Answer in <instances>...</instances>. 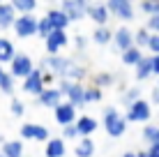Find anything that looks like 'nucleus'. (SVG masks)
I'll use <instances>...</instances> for the list:
<instances>
[{"label": "nucleus", "instance_id": "obj_1", "mask_svg": "<svg viewBox=\"0 0 159 157\" xmlns=\"http://www.w3.org/2000/svg\"><path fill=\"white\" fill-rule=\"evenodd\" d=\"M102 125H104V129H106V134L111 139H120L127 132L129 122L125 120V113L118 111V106H106L102 111Z\"/></svg>", "mask_w": 159, "mask_h": 157}, {"label": "nucleus", "instance_id": "obj_2", "mask_svg": "<svg viewBox=\"0 0 159 157\" xmlns=\"http://www.w3.org/2000/svg\"><path fill=\"white\" fill-rule=\"evenodd\" d=\"M37 69V65H35V60L28 56V53H19L16 51V56H14V60L9 62V74H12L14 79H28L32 72Z\"/></svg>", "mask_w": 159, "mask_h": 157}, {"label": "nucleus", "instance_id": "obj_3", "mask_svg": "<svg viewBox=\"0 0 159 157\" xmlns=\"http://www.w3.org/2000/svg\"><path fill=\"white\" fill-rule=\"evenodd\" d=\"M60 81H72V83H83V79H88V72L81 62H76L74 58H65L62 69L58 72Z\"/></svg>", "mask_w": 159, "mask_h": 157}, {"label": "nucleus", "instance_id": "obj_4", "mask_svg": "<svg viewBox=\"0 0 159 157\" xmlns=\"http://www.w3.org/2000/svg\"><path fill=\"white\" fill-rule=\"evenodd\" d=\"M150 118H152V104L148 99H143V97H141L139 102H134V104L125 111V120L127 122H143V125H148Z\"/></svg>", "mask_w": 159, "mask_h": 157}, {"label": "nucleus", "instance_id": "obj_5", "mask_svg": "<svg viewBox=\"0 0 159 157\" xmlns=\"http://www.w3.org/2000/svg\"><path fill=\"white\" fill-rule=\"evenodd\" d=\"M106 9L108 14L113 16V19L118 21H131L134 19V2H129V0H106Z\"/></svg>", "mask_w": 159, "mask_h": 157}, {"label": "nucleus", "instance_id": "obj_6", "mask_svg": "<svg viewBox=\"0 0 159 157\" xmlns=\"http://www.w3.org/2000/svg\"><path fill=\"white\" fill-rule=\"evenodd\" d=\"M37 16L35 14H25V16H16L14 21V32L16 37H21V39H28V37H35L37 35Z\"/></svg>", "mask_w": 159, "mask_h": 157}, {"label": "nucleus", "instance_id": "obj_7", "mask_svg": "<svg viewBox=\"0 0 159 157\" xmlns=\"http://www.w3.org/2000/svg\"><path fill=\"white\" fill-rule=\"evenodd\" d=\"M113 48H116V53H125L127 48L134 46V30L129 28V25H120V28L113 30Z\"/></svg>", "mask_w": 159, "mask_h": 157}, {"label": "nucleus", "instance_id": "obj_8", "mask_svg": "<svg viewBox=\"0 0 159 157\" xmlns=\"http://www.w3.org/2000/svg\"><path fill=\"white\" fill-rule=\"evenodd\" d=\"M69 44V35L67 30H53L51 35L44 39V48H46V56H58L65 46Z\"/></svg>", "mask_w": 159, "mask_h": 157}, {"label": "nucleus", "instance_id": "obj_9", "mask_svg": "<svg viewBox=\"0 0 159 157\" xmlns=\"http://www.w3.org/2000/svg\"><path fill=\"white\" fill-rule=\"evenodd\" d=\"M60 9L67 14L69 23L81 21V19H85V16H88V2H85V0H65V2L60 5Z\"/></svg>", "mask_w": 159, "mask_h": 157}, {"label": "nucleus", "instance_id": "obj_10", "mask_svg": "<svg viewBox=\"0 0 159 157\" xmlns=\"http://www.w3.org/2000/svg\"><path fill=\"white\" fill-rule=\"evenodd\" d=\"M53 118H56V122H58L60 127H67V125H74V122H76L79 111H76L74 106L65 99L60 106H56V109H53Z\"/></svg>", "mask_w": 159, "mask_h": 157}, {"label": "nucleus", "instance_id": "obj_11", "mask_svg": "<svg viewBox=\"0 0 159 157\" xmlns=\"http://www.w3.org/2000/svg\"><path fill=\"white\" fill-rule=\"evenodd\" d=\"M44 88H46V85H44V74L39 69H35L28 79L21 81V90H23L25 95H32V97H39L44 93Z\"/></svg>", "mask_w": 159, "mask_h": 157}, {"label": "nucleus", "instance_id": "obj_12", "mask_svg": "<svg viewBox=\"0 0 159 157\" xmlns=\"http://www.w3.org/2000/svg\"><path fill=\"white\" fill-rule=\"evenodd\" d=\"M88 19L95 21L97 28H99V25H108L111 14H108V9H106L104 2H88Z\"/></svg>", "mask_w": 159, "mask_h": 157}, {"label": "nucleus", "instance_id": "obj_13", "mask_svg": "<svg viewBox=\"0 0 159 157\" xmlns=\"http://www.w3.org/2000/svg\"><path fill=\"white\" fill-rule=\"evenodd\" d=\"M37 102H39L44 109H56V106H60V104L65 102V97H62V93H60L58 88L46 85V88H44V93L37 97Z\"/></svg>", "mask_w": 159, "mask_h": 157}, {"label": "nucleus", "instance_id": "obj_14", "mask_svg": "<svg viewBox=\"0 0 159 157\" xmlns=\"http://www.w3.org/2000/svg\"><path fill=\"white\" fill-rule=\"evenodd\" d=\"M74 125H76V132H79V136H81V139H90L92 134L97 132L99 122H97V118H92V116H88V113H83V116L76 118Z\"/></svg>", "mask_w": 159, "mask_h": 157}, {"label": "nucleus", "instance_id": "obj_15", "mask_svg": "<svg viewBox=\"0 0 159 157\" xmlns=\"http://www.w3.org/2000/svg\"><path fill=\"white\" fill-rule=\"evenodd\" d=\"M67 155V141L62 136H51L44 143V157H65Z\"/></svg>", "mask_w": 159, "mask_h": 157}, {"label": "nucleus", "instance_id": "obj_16", "mask_svg": "<svg viewBox=\"0 0 159 157\" xmlns=\"http://www.w3.org/2000/svg\"><path fill=\"white\" fill-rule=\"evenodd\" d=\"M83 95H85V85L83 83H72V85H69V90L65 93V99L79 111V109H83V106H85V97Z\"/></svg>", "mask_w": 159, "mask_h": 157}, {"label": "nucleus", "instance_id": "obj_17", "mask_svg": "<svg viewBox=\"0 0 159 157\" xmlns=\"http://www.w3.org/2000/svg\"><path fill=\"white\" fill-rule=\"evenodd\" d=\"M44 16L48 19V23H51V28H53V30H67L69 19H67V14H65L60 7H51Z\"/></svg>", "mask_w": 159, "mask_h": 157}, {"label": "nucleus", "instance_id": "obj_18", "mask_svg": "<svg viewBox=\"0 0 159 157\" xmlns=\"http://www.w3.org/2000/svg\"><path fill=\"white\" fill-rule=\"evenodd\" d=\"M0 153L5 157H25V148L21 139H7L2 145H0Z\"/></svg>", "mask_w": 159, "mask_h": 157}, {"label": "nucleus", "instance_id": "obj_19", "mask_svg": "<svg viewBox=\"0 0 159 157\" xmlns=\"http://www.w3.org/2000/svg\"><path fill=\"white\" fill-rule=\"evenodd\" d=\"M16 21V12L12 7V2H0V30L12 28Z\"/></svg>", "mask_w": 159, "mask_h": 157}, {"label": "nucleus", "instance_id": "obj_20", "mask_svg": "<svg viewBox=\"0 0 159 157\" xmlns=\"http://www.w3.org/2000/svg\"><path fill=\"white\" fill-rule=\"evenodd\" d=\"M16 56V46L12 39L7 37H0V65H9Z\"/></svg>", "mask_w": 159, "mask_h": 157}, {"label": "nucleus", "instance_id": "obj_21", "mask_svg": "<svg viewBox=\"0 0 159 157\" xmlns=\"http://www.w3.org/2000/svg\"><path fill=\"white\" fill-rule=\"evenodd\" d=\"M90 39L95 42L97 46H106V44H111V42H113V30L108 28V25H99V28L92 30Z\"/></svg>", "mask_w": 159, "mask_h": 157}, {"label": "nucleus", "instance_id": "obj_22", "mask_svg": "<svg viewBox=\"0 0 159 157\" xmlns=\"http://www.w3.org/2000/svg\"><path fill=\"white\" fill-rule=\"evenodd\" d=\"M90 79H92V83H90V85H95V88H99V90L116 85V76H113L111 72H97L95 76H90Z\"/></svg>", "mask_w": 159, "mask_h": 157}, {"label": "nucleus", "instance_id": "obj_23", "mask_svg": "<svg viewBox=\"0 0 159 157\" xmlns=\"http://www.w3.org/2000/svg\"><path fill=\"white\" fill-rule=\"evenodd\" d=\"M12 7H14L16 16L35 14V9H37V0H12Z\"/></svg>", "mask_w": 159, "mask_h": 157}, {"label": "nucleus", "instance_id": "obj_24", "mask_svg": "<svg viewBox=\"0 0 159 157\" xmlns=\"http://www.w3.org/2000/svg\"><path fill=\"white\" fill-rule=\"evenodd\" d=\"M141 58H143V51L136 48V46H131L125 53H120V60H122V65H127V67H136L141 62Z\"/></svg>", "mask_w": 159, "mask_h": 157}, {"label": "nucleus", "instance_id": "obj_25", "mask_svg": "<svg viewBox=\"0 0 159 157\" xmlns=\"http://www.w3.org/2000/svg\"><path fill=\"white\" fill-rule=\"evenodd\" d=\"M134 76H136V81H145V79L152 76V67H150V58L148 56H143L141 62L134 67Z\"/></svg>", "mask_w": 159, "mask_h": 157}, {"label": "nucleus", "instance_id": "obj_26", "mask_svg": "<svg viewBox=\"0 0 159 157\" xmlns=\"http://www.w3.org/2000/svg\"><path fill=\"white\" fill-rule=\"evenodd\" d=\"M95 141H92V139H81L79 141V145H76L74 148V155L76 157H92L95 155Z\"/></svg>", "mask_w": 159, "mask_h": 157}, {"label": "nucleus", "instance_id": "obj_27", "mask_svg": "<svg viewBox=\"0 0 159 157\" xmlns=\"http://www.w3.org/2000/svg\"><path fill=\"white\" fill-rule=\"evenodd\" d=\"M150 37H152V32L148 30L145 25H143V28H139V30L134 32V46L141 48V51H143V48H148V44H150Z\"/></svg>", "mask_w": 159, "mask_h": 157}, {"label": "nucleus", "instance_id": "obj_28", "mask_svg": "<svg viewBox=\"0 0 159 157\" xmlns=\"http://www.w3.org/2000/svg\"><path fill=\"white\" fill-rule=\"evenodd\" d=\"M14 90H16V79L9 72H5L2 76H0V93L2 95H14Z\"/></svg>", "mask_w": 159, "mask_h": 157}, {"label": "nucleus", "instance_id": "obj_29", "mask_svg": "<svg viewBox=\"0 0 159 157\" xmlns=\"http://www.w3.org/2000/svg\"><path fill=\"white\" fill-rule=\"evenodd\" d=\"M139 99H141V88H139V85H129V88H125V93H122V104L127 106V109L134 104V102H139Z\"/></svg>", "mask_w": 159, "mask_h": 157}, {"label": "nucleus", "instance_id": "obj_30", "mask_svg": "<svg viewBox=\"0 0 159 157\" xmlns=\"http://www.w3.org/2000/svg\"><path fill=\"white\" fill-rule=\"evenodd\" d=\"M85 104H99L102 97H104V90L95 88V85H85Z\"/></svg>", "mask_w": 159, "mask_h": 157}, {"label": "nucleus", "instance_id": "obj_31", "mask_svg": "<svg viewBox=\"0 0 159 157\" xmlns=\"http://www.w3.org/2000/svg\"><path fill=\"white\" fill-rule=\"evenodd\" d=\"M157 136H159V125H152V122L143 125V139L148 141V145H150V143H157Z\"/></svg>", "mask_w": 159, "mask_h": 157}, {"label": "nucleus", "instance_id": "obj_32", "mask_svg": "<svg viewBox=\"0 0 159 157\" xmlns=\"http://www.w3.org/2000/svg\"><path fill=\"white\" fill-rule=\"evenodd\" d=\"M51 139V132H48L46 125H37L35 122V134H32V141H39V143H46Z\"/></svg>", "mask_w": 159, "mask_h": 157}, {"label": "nucleus", "instance_id": "obj_33", "mask_svg": "<svg viewBox=\"0 0 159 157\" xmlns=\"http://www.w3.org/2000/svg\"><path fill=\"white\" fill-rule=\"evenodd\" d=\"M51 32H53V28H51V23H48V19H46V16H42V19L37 21V35H39L42 39H46Z\"/></svg>", "mask_w": 159, "mask_h": 157}, {"label": "nucleus", "instance_id": "obj_34", "mask_svg": "<svg viewBox=\"0 0 159 157\" xmlns=\"http://www.w3.org/2000/svg\"><path fill=\"white\" fill-rule=\"evenodd\" d=\"M9 113H12L14 118H21V116L25 113V104L19 99V97H14V99L9 102Z\"/></svg>", "mask_w": 159, "mask_h": 157}, {"label": "nucleus", "instance_id": "obj_35", "mask_svg": "<svg viewBox=\"0 0 159 157\" xmlns=\"http://www.w3.org/2000/svg\"><path fill=\"white\" fill-rule=\"evenodd\" d=\"M139 9H141L143 14H148V16L159 14V2H155V0H143V2L139 5Z\"/></svg>", "mask_w": 159, "mask_h": 157}, {"label": "nucleus", "instance_id": "obj_36", "mask_svg": "<svg viewBox=\"0 0 159 157\" xmlns=\"http://www.w3.org/2000/svg\"><path fill=\"white\" fill-rule=\"evenodd\" d=\"M19 134H21V141H32V134H35V122H23L19 129Z\"/></svg>", "mask_w": 159, "mask_h": 157}, {"label": "nucleus", "instance_id": "obj_37", "mask_svg": "<svg viewBox=\"0 0 159 157\" xmlns=\"http://www.w3.org/2000/svg\"><path fill=\"white\" fill-rule=\"evenodd\" d=\"M145 28L152 32V35H159V14H152V16H148V21H145Z\"/></svg>", "mask_w": 159, "mask_h": 157}, {"label": "nucleus", "instance_id": "obj_38", "mask_svg": "<svg viewBox=\"0 0 159 157\" xmlns=\"http://www.w3.org/2000/svg\"><path fill=\"white\" fill-rule=\"evenodd\" d=\"M62 139H65V141H69V139H81V136H79V132H76V125H67V127H62Z\"/></svg>", "mask_w": 159, "mask_h": 157}, {"label": "nucleus", "instance_id": "obj_39", "mask_svg": "<svg viewBox=\"0 0 159 157\" xmlns=\"http://www.w3.org/2000/svg\"><path fill=\"white\" fill-rule=\"evenodd\" d=\"M148 51L152 56H159V35H152L150 37V44H148Z\"/></svg>", "mask_w": 159, "mask_h": 157}, {"label": "nucleus", "instance_id": "obj_40", "mask_svg": "<svg viewBox=\"0 0 159 157\" xmlns=\"http://www.w3.org/2000/svg\"><path fill=\"white\" fill-rule=\"evenodd\" d=\"M74 46L79 48V51H85V48H88V37L85 35H76L74 37Z\"/></svg>", "mask_w": 159, "mask_h": 157}, {"label": "nucleus", "instance_id": "obj_41", "mask_svg": "<svg viewBox=\"0 0 159 157\" xmlns=\"http://www.w3.org/2000/svg\"><path fill=\"white\" fill-rule=\"evenodd\" d=\"M150 58V67H152V76H159V56H148Z\"/></svg>", "mask_w": 159, "mask_h": 157}, {"label": "nucleus", "instance_id": "obj_42", "mask_svg": "<svg viewBox=\"0 0 159 157\" xmlns=\"http://www.w3.org/2000/svg\"><path fill=\"white\" fill-rule=\"evenodd\" d=\"M145 153H148V157H159V143H150Z\"/></svg>", "mask_w": 159, "mask_h": 157}, {"label": "nucleus", "instance_id": "obj_43", "mask_svg": "<svg viewBox=\"0 0 159 157\" xmlns=\"http://www.w3.org/2000/svg\"><path fill=\"white\" fill-rule=\"evenodd\" d=\"M148 102H150L152 106H159V88H152V93H150V99H148Z\"/></svg>", "mask_w": 159, "mask_h": 157}, {"label": "nucleus", "instance_id": "obj_44", "mask_svg": "<svg viewBox=\"0 0 159 157\" xmlns=\"http://www.w3.org/2000/svg\"><path fill=\"white\" fill-rule=\"evenodd\" d=\"M53 79H56V76H53V74H48V72H46V74H44V85H46V83H51Z\"/></svg>", "mask_w": 159, "mask_h": 157}, {"label": "nucleus", "instance_id": "obj_45", "mask_svg": "<svg viewBox=\"0 0 159 157\" xmlns=\"http://www.w3.org/2000/svg\"><path fill=\"white\" fill-rule=\"evenodd\" d=\"M120 157H136V153H134V150H125Z\"/></svg>", "mask_w": 159, "mask_h": 157}, {"label": "nucleus", "instance_id": "obj_46", "mask_svg": "<svg viewBox=\"0 0 159 157\" xmlns=\"http://www.w3.org/2000/svg\"><path fill=\"white\" fill-rule=\"evenodd\" d=\"M136 157H148V153L145 150H136Z\"/></svg>", "mask_w": 159, "mask_h": 157}, {"label": "nucleus", "instance_id": "obj_47", "mask_svg": "<svg viewBox=\"0 0 159 157\" xmlns=\"http://www.w3.org/2000/svg\"><path fill=\"white\" fill-rule=\"evenodd\" d=\"M2 74H5V69H2V65H0V76H2Z\"/></svg>", "mask_w": 159, "mask_h": 157}, {"label": "nucleus", "instance_id": "obj_48", "mask_svg": "<svg viewBox=\"0 0 159 157\" xmlns=\"http://www.w3.org/2000/svg\"><path fill=\"white\" fill-rule=\"evenodd\" d=\"M0 157H5V155H2V153H0Z\"/></svg>", "mask_w": 159, "mask_h": 157}, {"label": "nucleus", "instance_id": "obj_49", "mask_svg": "<svg viewBox=\"0 0 159 157\" xmlns=\"http://www.w3.org/2000/svg\"><path fill=\"white\" fill-rule=\"evenodd\" d=\"M157 143H159V136H157Z\"/></svg>", "mask_w": 159, "mask_h": 157}, {"label": "nucleus", "instance_id": "obj_50", "mask_svg": "<svg viewBox=\"0 0 159 157\" xmlns=\"http://www.w3.org/2000/svg\"><path fill=\"white\" fill-rule=\"evenodd\" d=\"M157 116H159V113H157Z\"/></svg>", "mask_w": 159, "mask_h": 157}, {"label": "nucleus", "instance_id": "obj_51", "mask_svg": "<svg viewBox=\"0 0 159 157\" xmlns=\"http://www.w3.org/2000/svg\"><path fill=\"white\" fill-rule=\"evenodd\" d=\"M157 88H159V85H157Z\"/></svg>", "mask_w": 159, "mask_h": 157}]
</instances>
